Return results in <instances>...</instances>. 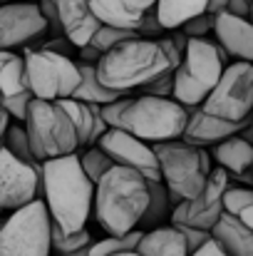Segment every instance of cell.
I'll use <instances>...</instances> for the list:
<instances>
[{"mask_svg": "<svg viewBox=\"0 0 253 256\" xmlns=\"http://www.w3.org/2000/svg\"><path fill=\"white\" fill-rule=\"evenodd\" d=\"M181 62V55L171 38H129L104 52L97 62V80L107 90L129 97L134 90L152 85L154 80L171 75Z\"/></svg>", "mask_w": 253, "mask_h": 256, "instance_id": "obj_1", "label": "cell"}, {"mask_svg": "<svg viewBox=\"0 0 253 256\" xmlns=\"http://www.w3.org/2000/svg\"><path fill=\"white\" fill-rule=\"evenodd\" d=\"M42 204L50 222L62 234H77L87 229L94 202V184L84 176L80 157H60L40 164Z\"/></svg>", "mask_w": 253, "mask_h": 256, "instance_id": "obj_2", "label": "cell"}, {"mask_svg": "<svg viewBox=\"0 0 253 256\" xmlns=\"http://www.w3.org/2000/svg\"><path fill=\"white\" fill-rule=\"evenodd\" d=\"M149 202V182L134 170L112 167L94 184L92 216L107 236H127L139 229Z\"/></svg>", "mask_w": 253, "mask_h": 256, "instance_id": "obj_3", "label": "cell"}, {"mask_svg": "<svg viewBox=\"0 0 253 256\" xmlns=\"http://www.w3.org/2000/svg\"><path fill=\"white\" fill-rule=\"evenodd\" d=\"M226 65H229V55L221 50L216 40L211 38L189 40L186 52L181 55V62L171 75L174 80L171 100H176L189 112L201 107L204 100L211 94V90L219 85Z\"/></svg>", "mask_w": 253, "mask_h": 256, "instance_id": "obj_4", "label": "cell"}, {"mask_svg": "<svg viewBox=\"0 0 253 256\" xmlns=\"http://www.w3.org/2000/svg\"><path fill=\"white\" fill-rule=\"evenodd\" d=\"M189 122V110L171 97L137 94L127 97V104L119 117V130L137 137L144 144L174 142L184 137Z\"/></svg>", "mask_w": 253, "mask_h": 256, "instance_id": "obj_5", "label": "cell"}, {"mask_svg": "<svg viewBox=\"0 0 253 256\" xmlns=\"http://www.w3.org/2000/svg\"><path fill=\"white\" fill-rule=\"evenodd\" d=\"M22 127L27 132V142L37 164L80 152L77 132L57 102L30 100Z\"/></svg>", "mask_w": 253, "mask_h": 256, "instance_id": "obj_6", "label": "cell"}, {"mask_svg": "<svg viewBox=\"0 0 253 256\" xmlns=\"http://www.w3.org/2000/svg\"><path fill=\"white\" fill-rule=\"evenodd\" d=\"M152 150L159 160L162 184L179 202H191L204 189L209 174L214 170L209 152L191 147L184 140L159 142V144H152Z\"/></svg>", "mask_w": 253, "mask_h": 256, "instance_id": "obj_7", "label": "cell"}, {"mask_svg": "<svg viewBox=\"0 0 253 256\" xmlns=\"http://www.w3.org/2000/svg\"><path fill=\"white\" fill-rule=\"evenodd\" d=\"M22 62H25V80L32 100H42V102L70 100L80 85V70L72 58L50 52L45 48L37 50L27 48Z\"/></svg>", "mask_w": 253, "mask_h": 256, "instance_id": "obj_8", "label": "cell"}, {"mask_svg": "<svg viewBox=\"0 0 253 256\" xmlns=\"http://www.w3.org/2000/svg\"><path fill=\"white\" fill-rule=\"evenodd\" d=\"M50 214L42 199L12 212L0 222V256H52Z\"/></svg>", "mask_w": 253, "mask_h": 256, "instance_id": "obj_9", "label": "cell"}, {"mask_svg": "<svg viewBox=\"0 0 253 256\" xmlns=\"http://www.w3.org/2000/svg\"><path fill=\"white\" fill-rule=\"evenodd\" d=\"M204 114L229 122L244 124L253 112V65L249 62H229L219 85L199 107Z\"/></svg>", "mask_w": 253, "mask_h": 256, "instance_id": "obj_10", "label": "cell"}, {"mask_svg": "<svg viewBox=\"0 0 253 256\" xmlns=\"http://www.w3.org/2000/svg\"><path fill=\"white\" fill-rule=\"evenodd\" d=\"M229 186H231V176L224 170L214 167L206 184H204V189L191 202H179L174 206L169 226L186 224V226H194V229L211 234V229L216 226V222L224 214V194H226Z\"/></svg>", "mask_w": 253, "mask_h": 256, "instance_id": "obj_11", "label": "cell"}, {"mask_svg": "<svg viewBox=\"0 0 253 256\" xmlns=\"http://www.w3.org/2000/svg\"><path fill=\"white\" fill-rule=\"evenodd\" d=\"M42 194L40 164H27L15 160L0 144V212H17Z\"/></svg>", "mask_w": 253, "mask_h": 256, "instance_id": "obj_12", "label": "cell"}, {"mask_svg": "<svg viewBox=\"0 0 253 256\" xmlns=\"http://www.w3.org/2000/svg\"><path fill=\"white\" fill-rule=\"evenodd\" d=\"M97 147L117 164V167H127V170L139 172L149 184L152 182H162L159 174V160L152 150V144L139 142L137 137L122 132V130H107L104 137L97 142Z\"/></svg>", "mask_w": 253, "mask_h": 256, "instance_id": "obj_13", "label": "cell"}, {"mask_svg": "<svg viewBox=\"0 0 253 256\" xmlns=\"http://www.w3.org/2000/svg\"><path fill=\"white\" fill-rule=\"evenodd\" d=\"M47 32L37 2H7L0 5V52L27 48Z\"/></svg>", "mask_w": 253, "mask_h": 256, "instance_id": "obj_14", "label": "cell"}, {"mask_svg": "<svg viewBox=\"0 0 253 256\" xmlns=\"http://www.w3.org/2000/svg\"><path fill=\"white\" fill-rule=\"evenodd\" d=\"M32 94L25 80V62L17 52H0V110L7 112L10 120L25 122V112Z\"/></svg>", "mask_w": 253, "mask_h": 256, "instance_id": "obj_15", "label": "cell"}, {"mask_svg": "<svg viewBox=\"0 0 253 256\" xmlns=\"http://www.w3.org/2000/svg\"><path fill=\"white\" fill-rule=\"evenodd\" d=\"M55 5H57L60 28H62V35L67 38V42L75 50L89 45L92 35L102 25L92 12V0H55Z\"/></svg>", "mask_w": 253, "mask_h": 256, "instance_id": "obj_16", "label": "cell"}, {"mask_svg": "<svg viewBox=\"0 0 253 256\" xmlns=\"http://www.w3.org/2000/svg\"><path fill=\"white\" fill-rule=\"evenodd\" d=\"M214 35L229 60L253 65V25L249 20L221 12L214 18Z\"/></svg>", "mask_w": 253, "mask_h": 256, "instance_id": "obj_17", "label": "cell"}, {"mask_svg": "<svg viewBox=\"0 0 253 256\" xmlns=\"http://www.w3.org/2000/svg\"><path fill=\"white\" fill-rule=\"evenodd\" d=\"M157 0H92V12L102 25L137 35L142 18L154 10Z\"/></svg>", "mask_w": 253, "mask_h": 256, "instance_id": "obj_18", "label": "cell"}, {"mask_svg": "<svg viewBox=\"0 0 253 256\" xmlns=\"http://www.w3.org/2000/svg\"><path fill=\"white\" fill-rule=\"evenodd\" d=\"M251 122H244V124H229V122H219L209 114H204L199 107L189 112V122H186V130H184V142L191 144V147H199V150H206V147H216L219 142L234 137V134H241Z\"/></svg>", "mask_w": 253, "mask_h": 256, "instance_id": "obj_19", "label": "cell"}, {"mask_svg": "<svg viewBox=\"0 0 253 256\" xmlns=\"http://www.w3.org/2000/svg\"><path fill=\"white\" fill-rule=\"evenodd\" d=\"M62 110H65V114L70 117V122H72V127H75V132H77V144H80V150L82 147H97V142L104 137V132H107V124H104V120H102V112H99V107H94V104H84V102H77V100H60L57 102Z\"/></svg>", "mask_w": 253, "mask_h": 256, "instance_id": "obj_20", "label": "cell"}, {"mask_svg": "<svg viewBox=\"0 0 253 256\" xmlns=\"http://www.w3.org/2000/svg\"><path fill=\"white\" fill-rule=\"evenodd\" d=\"M209 157L229 176H244V174H251L253 170V144L241 134H234L219 142L216 147H211Z\"/></svg>", "mask_w": 253, "mask_h": 256, "instance_id": "obj_21", "label": "cell"}, {"mask_svg": "<svg viewBox=\"0 0 253 256\" xmlns=\"http://www.w3.org/2000/svg\"><path fill=\"white\" fill-rule=\"evenodd\" d=\"M211 242L226 256H253V234L236 216L221 214L211 229Z\"/></svg>", "mask_w": 253, "mask_h": 256, "instance_id": "obj_22", "label": "cell"}, {"mask_svg": "<svg viewBox=\"0 0 253 256\" xmlns=\"http://www.w3.org/2000/svg\"><path fill=\"white\" fill-rule=\"evenodd\" d=\"M176 204H179V199L171 196V192L162 182H152L149 184V202H147L144 216L139 222V232H152V229H159V226H169V219H171V212H174Z\"/></svg>", "mask_w": 253, "mask_h": 256, "instance_id": "obj_23", "label": "cell"}, {"mask_svg": "<svg viewBox=\"0 0 253 256\" xmlns=\"http://www.w3.org/2000/svg\"><path fill=\"white\" fill-rule=\"evenodd\" d=\"M139 256H189L181 234L174 226H159L142 234V242L137 246Z\"/></svg>", "mask_w": 253, "mask_h": 256, "instance_id": "obj_24", "label": "cell"}, {"mask_svg": "<svg viewBox=\"0 0 253 256\" xmlns=\"http://www.w3.org/2000/svg\"><path fill=\"white\" fill-rule=\"evenodd\" d=\"M75 65L80 70V85L72 92L70 100H77V102H84V104H94V107H104L109 102L122 100V94L107 90L97 80V65H84V62H75Z\"/></svg>", "mask_w": 253, "mask_h": 256, "instance_id": "obj_25", "label": "cell"}, {"mask_svg": "<svg viewBox=\"0 0 253 256\" xmlns=\"http://www.w3.org/2000/svg\"><path fill=\"white\" fill-rule=\"evenodd\" d=\"M209 0H157L154 12L164 30H179L186 20L206 12Z\"/></svg>", "mask_w": 253, "mask_h": 256, "instance_id": "obj_26", "label": "cell"}, {"mask_svg": "<svg viewBox=\"0 0 253 256\" xmlns=\"http://www.w3.org/2000/svg\"><path fill=\"white\" fill-rule=\"evenodd\" d=\"M144 232H132L127 236H104L89 244V256H114V254H127V252H137L139 242H142Z\"/></svg>", "mask_w": 253, "mask_h": 256, "instance_id": "obj_27", "label": "cell"}, {"mask_svg": "<svg viewBox=\"0 0 253 256\" xmlns=\"http://www.w3.org/2000/svg\"><path fill=\"white\" fill-rule=\"evenodd\" d=\"M92 242H94V239H92V234H89L87 229L77 232V234H62L55 224H52V229H50V246H52V254L55 256L75 254V252H80V249H87Z\"/></svg>", "mask_w": 253, "mask_h": 256, "instance_id": "obj_28", "label": "cell"}, {"mask_svg": "<svg viewBox=\"0 0 253 256\" xmlns=\"http://www.w3.org/2000/svg\"><path fill=\"white\" fill-rule=\"evenodd\" d=\"M15 160H20V162H27V164H37L35 162V157H32V150H30V142H27V132H25V127L17 122V124H12L10 122V127L5 130V137H2V142H0Z\"/></svg>", "mask_w": 253, "mask_h": 256, "instance_id": "obj_29", "label": "cell"}, {"mask_svg": "<svg viewBox=\"0 0 253 256\" xmlns=\"http://www.w3.org/2000/svg\"><path fill=\"white\" fill-rule=\"evenodd\" d=\"M77 157H80V167H82L84 176H87L92 184H97L107 172L114 167V162H112L99 147H89V150H84L82 154L77 152Z\"/></svg>", "mask_w": 253, "mask_h": 256, "instance_id": "obj_30", "label": "cell"}, {"mask_svg": "<svg viewBox=\"0 0 253 256\" xmlns=\"http://www.w3.org/2000/svg\"><path fill=\"white\" fill-rule=\"evenodd\" d=\"M129 38H134V32L117 30V28H109V25H99L97 32H94L92 40H89V48L97 50L99 55H104V52H109L112 48H117L119 42H124V40H129Z\"/></svg>", "mask_w": 253, "mask_h": 256, "instance_id": "obj_31", "label": "cell"}, {"mask_svg": "<svg viewBox=\"0 0 253 256\" xmlns=\"http://www.w3.org/2000/svg\"><path fill=\"white\" fill-rule=\"evenodd\" d=\"M253 204V189L249 186H229L226 194H224V214H231V216H239L246 206Z\"/></svg>", "mask_w": 253, "mask_h": 256, "instance_id": "obj_32", "label": "cell"}, {"mask_svg": "<svg viewBox=\"0 0 253 256\" xmlns=\"http://www.w3.org/2000/svg\"><path fill=\"white\" fill-rule=\"evenodd\" d=\"M179 30L186 35V40H201V38H209V32H214V18L204 12V15H199V18L186 20Z\"/></svg>", "mask_w": 253, "mask_h": 256, "instance_id": "obj_33", "label": "cell"}, {"mask_svg": "<svg viewBox=\"0 0 253 256\" xmlns=\"http://www.w3.org/2000/svg\"><path fill=\"white\" fill-rule=\"evenodd\" d=\"M174 229L181 234V239H184V244H186L189 256L194 254V252H199L204 244H209V242H211V234H209V232H201V229H194V226H186V224H176Z\"/></svg>", "mask_w": 253, "mask_h": 256, "instance_id": "obj_34", "label": "cell"}, {"mask_svg": "<svg viewBox=\"0 0 253 256\" xmlns=\"http://www.w3.org/2000/svg\"><path fill=\"white\" fill-rule=\"evenodd\" d=\"M37 8H40V15H42L47 30H50L52 35H57V38H65V35H62V28H60V18H57V5H55V0H40Z\"/></svg>", "mask_w": 253, "mask_h": 256, "instance_id": "obj_35", "label": "cell"}, {"mask_svg": "<svg viewBox=\"0 0 253 256\" xmlns=\"http://www.w3.org/2000/svg\"><path fill=\"white\" fill-rule=\"evenodd\" d=\"M162 32H167V30L159 25V20H157V12H154V10H149V12L142 18L139 28H137V38L157 40V38H162Z\"/></svg>", "mask_w": 253, "mask_h": 256, "instance_id": "obj_36", "label": "cell"}, {"mask_svg": "<svg viewBox=\"0 0 253 256\" xmlns=\"http://www.w3.org/2000/svg\"><path fill=\"white\" fill-rule=\"evenodd\" d=\"M171 75H174V72H171ZM171 75H164V78L154 80L152 85L142 87L139 94H149V97H171V92H174V80H171Z\"/></svg>", "mask_w": 253, "mask_h": 256, "instance_id": "obj_37", "label": "cell"}, {"mask_svg": "<svg viewBox=\"0 0 253 256\" xmlns=\"http://www.w3.org/2000/svg\"><path fill=\"white\" fill-rule=\"evenodd\" d=\"M249 10H251V0H229L226 5V15L244 18V20H249Z\"/></svg>", "mask_w": 253, "mask_h": 256, "instance_id": "obj_38", "label": "cell"}, {"mask_svg": "<svg viewBox=\"0 0 253 256\" xmlns=\"http://www.w3.org/2000/svg\"><path fill=\"white\" fill-rule=\"evenodd\" d=\"M99 58H102V55H99L97 50H92L89 45H84V48L77 50V62H84V65H97Z\"/></svg>", "mask_w": 253, "mask_h": 256, "instance_id": "obj_39", "label": "cell"}, {"mask_svg": "<svg viewBox=\"0 0 253 256\" xmlns=\"http://www.w3.org/2000/svg\"><path fill=\"white\" fill-rule=\"evenodd\" d=\"M226 5H229V0H209L206 2V15L216 18V15L226 12Z\"/></svg>", "mask_w": 253, "mask_h": 256, "instance_id": "obj_40", "label": "cell"}, {"mask_svg": "<svg viewBox=\"0 0 253 256\" xmlns=\"http://www.w3.org/2000/svg\"><path fill=\"white\" fill-rule=\"evenodd\" d=\"M191 256H226V254H224V252H221L214 242H209V244H204L199 252H194Z\"/></svg>", "mask_w": 253, "mask_h": 256, "instance_id": "obj_41", "label": "cell"}, {"mask_svg": "<svg viewBox=\"0 0 253 256\" xmlns=\"http://www.w3.org/2000/svg\"><path fill=\"white\" fill-rule=\"evenodd\" d=\"M236 219H239V222H241L246 229H251V234H253V204H251V206H246V209H244V212H241Z\"/></svg>", "mask_w": 253, "mask_h": 256, "instance_id": "obj_42", "label": "cell"}, {"mask_svg": "<svg viewBox=\"0 0 253 256\" xmlns=\"http://www.w3.org/2000/svg\"><path fill=\"white\" fill-rule=\"evenodd\" d=\"M10 127V117H7V112L5 110H0V142H2V137H5V130Z\"/></svg>", "mask_w": 253, "mask_h": 256, "instance_id": "obj_43", "label": "cell"}, {"mask_svg": "<svg viewBox=\"0 0 253 256\" xmlns=\"http://www.w3.org/2000/svg\"><path fill=\"white\" fill-rule=\"evenodd\" d=\"M67 256H89V246H87V249H80V252H75V254H67Z\"/></svg>", "mask_w": 253, "mask_h": 256, "instance_id": "obj_44", "label": "cell"}, {"mask_svg": "<svg viewBox=\"0 0 253 256\" xmlns=\"http://www.w3.org/2000/svg\"><path fill=\"white\" fill-rule=\"evenodd\" d=\"M246 140L253 144V120H251V124H249V134H246Z\"/></svg>", "mask_w": 253, "mask_h": 256, "instance_id": "obj_45", "label": "cell"}, {"mask_svg": "<svg viewBox=\"0 0 253 256\" xmlns=\"http://www.w3.org/2000/svg\"><path fill=\"white\" fill-rule=\"evenodd\" d=\"M7 2H25V0H0V5H7Z\"/></svg>", "mask_w": 253, "mask_h": 256, "instance_id": "obj_46", "label": "cell"}, {"mask_svg": "<svg viewBox=\"0 0 253 256\" xmlns=\"http://www.w3.org/2000/svg\"><path fill=\"white\" fill-rule=\"evenodd\" d=\"M114 256H139L137 252H127V254H114Z\"/></svg>", "mask_w": 253, "mask_h": 256, "instance_id": "obj_47", "label": "cell"}, {"mask_svg": "<svg viewBox=\"0 0 253 256\" xmlns=\"http://www.w3.org/2000/svg\"><path fill=\"white\" fill-rule=\"evenodd\" d=\"M251 182H253V170H251Z\"/></svg>", "mask_w": 253, "mask_h": 256, "instance_id": "obj_48", "label": "cell"}, {"mask_svg": "<svg viewBox=\"0 0 253 256\" xmlns=\"http://www.w3.org/2000/svg\"><path fill=\"white\" fill-rule=\"evenodd\" d=\"M0 216H2V212H0Z\"/></svg>", "mask_w": 253, "mask_h": 256, "instance_id": "obj_49", "label": "cell"}]
</instances>
